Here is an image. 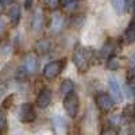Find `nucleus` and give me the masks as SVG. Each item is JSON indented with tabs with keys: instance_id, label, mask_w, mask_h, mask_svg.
Returning <instances> with one entry per match:
<instances>
[{
	"instance_id": "obj_1",
	"label": "nucleus",
	"mask_w": 135,
	"mask_h": 135,
	"mask_svg": "<svg viewBox=\"0 0 135 135\" xmlns=\"http://www.w3.org/2000/svg\"><path fill=\"white\" fill-rule=\"evenodd\" d=\"M73 62L80 73L88 72L93 62V49L92 47H83L77 46L73 53Z\"/></svg>"
},
{
	"instance_id": "obj_2",
	"label": "nucleus",
	"mask_w": 135,
	"mask_h": 135,
	"mask_svg": "<svg viewBox=\"0 0 135 135\" xmlns=\"http://www.w3.org/2000/svg\"><path fill=\"white\" fill-rule=\"evenodd\" d=\"M64 109L68 114V116L70 118H76L80 109V100L78 96L74 92H70L69 95H66L64 99Z\"/></svg>"
},
{
	"instance_id": "obj_3",
	"label": "nucleus",
	"mask_w": 135,
	"mask_h": 135,
	"mask_svg": "<svg viewBox=\"0 0 135 135\" xmlns=\"http://www.w3.org/2000/svg\"><path fill=\"white\" fill-rule=\"evenodd\" d=\"M65 66V61H51L43 68V77L47 80H54L55 77H58Z\"/></svg>"
},
{
	"instance_id": "obj_4",
	"label": "nucleus",
	"mask_w": 135,
	"mask_h": 135,
	"mask_svg": "<svg viewBox=\"0 0 135 135\" xmlns=\"http://www.w3.org/2000/svg\"><path fill=\"white\" fill-rule=\"evenodd\" d=\"M108 89H109V97L112 99L114 104L120 103L122 99H123V92H122V86L120 83L118 81V78L111 76L108 78Z\"/></svg>"
},
{
	"instance_id": "obj_5",
	"label": "nucleus",
	"mask_w": 135,
	"mask_h": 135,
	"mask_svg": "<svg viewBox=\"0 0 135 135\" xmlns=\"http://www.w3.org/2000/svg\"><path fill=\"white\" fill-rule=\"evenodd\" d=\"M19 120L22 123H32L34 120L37 119V114H35V109H34L32 104L30 103H25L22 104L19 108Z\"/></svg>"
},
{
	"instance_id": "obj_6",
	"label": "nucleus",
	"mask_w": 135,
	"mask_h": 135,
	"mask_svg": "<svg viewBox=\"0 0 135 135\" xmlns=\"http://www.w3.org/2000/svg\"><path fill=\"white\" fill-rule=\"evenodd\" d=\"M38 66H39V62H38V55L35 53H28L25 60H23V72L25 74H34L37 70H38Z\"/></svg>"
},
{
	"instance_id": "obj_7",
	"label": "nucleus",
	"mask_w": 135,
	"mask_h": 135,
	"mask_svg": "<svg viewBox=\"0 0 135 135\" xmlns=\"http://www.w3.org/2000/svg\"><path fill=\"white\" fill-rule=\"evenodd\" d=\"M95 101H96V105L99 107V109L101 112H109L112 108H114V101L109 97L108 93H97L96 97H95Z\"/></svg>"
},
{
	"instance_id": "obj_8",
	"label": "nucleus",
	"mask_w": 135,
	"mask_h": 135,
	"mask_svg": "<svg viewBox=\"0 0 135 135\" xmlns=\"http://www.w3.org/2000/svg\"><path fill=\"white\" fill-rule=\"evenodd\" d=\"M51 99H53V93L49 88H43L42 91L38 93L37 96V100H35V103L38 105V108H47L51 103Z\"/></svg>"
},
{
	"instance_id": "obj_9",
	"label": "nucleus",
	"mask_w": 135,
	"mask_h": 135,
	"mask_svg": "<svg viewBox=\"0 0 135 135\" xmlns=\"http://www.w3.org/2000/svg\"><path fill=\"white\" fill-rule=\"evenodd\" d=\"M115 51H116V42L114 39H107L105 43L103 45V47H101V58H109V57H114L115 55Z\"/></svg>"
},
{
	"instance_id": "obj_10",
	"label": "nucleus",
	"mask_w": 135,
	"mask_h": 135,
	"mask_svg": "<svg viewBox=\"0 0 135 135\" xmlns=\"http://www.w3.org/2000/svg\"><path fill=\"white\" fill-rule=\"evenodd\" d=\"M7 14H8V19L11 22V25L16 26L19 23V20H20V7H19V4L12 3V4L9 6Z\"/></svg>"
},
{
	"instance_id": "obj_11",
	"label": "nucleus",
	"mask_w": 135,
	"mask_h": 135,
	"mask_svg": "<svg viewBox=\"0 0 135 135\" xmlns=\"http://www.w3.org/2000/svg\"><path fill=\"white\" fill-rule=\"evenodd\" d=\"M43 26V14L41 9H37L32 15V19H31V30L34 32H38Z\"/></svg>"
},
{
	"instance_id": "obj_12",
	"label": "nucleus",
	"mask_w": 135,
	"mask_h": 135,
	"mask_svg": "<svg viewBox=\"0 0 135 135\" xmlns=\"http://www.w3.org/2000/svg\"><path fill=\"white\" fill-rule=\"evenodd\" d=\"M53 124H54V130L57 132V135H65L66 134V122L62 116L55 115L53 119Z\"/></svg>"
},
{
	"instance_id": "obj_13",
	"label": "nucleus",
	"mask_w": 135,
	"mask_h": 135,
	"mask_svg": "<svg viewBox=\"0 0 135 135\" xmlns=\"http://www.w3.org/2000/svg\"><path fill=\"white\" fill-rule=\"evenodd\" d=\"M64 27V18L60 14H54L51 16V22H50V28L53 32H60Z\"/></svg>"
},
{
	"instance_id": "obj_14",
	"label": "nucleus",
	"mask_w": 135,
	"mask_h": 135,
	"mask_svg": "<svg viewBox=\"0 0 135 135\" xmlns=\"http://www.w3.org/2000/svg\"><path fill=\"white\" fill-rule=\"evenodd\" d=\"M35 49H37V53H38V54L45 55V54H47V53L50 51L51 43H50L49 39H45V38H43V39H39L38 43H37V46H35Z\"/></svg>"
},
{
	"instance_id": "obj_15",
	"label": "nucleus",
	"mask_w": 135,
	"mask_h": 135,
	"mask_svg": "<svg viewBox=\"0 0 135 135\" xmlns=\"http://www.w3.org/2000/svg\"><path fill=\"white\" fill-rule=\"evenodd\" d=\"M73 89H74V83L73 80H69V78H66V80H64L60 85V91L64 96L66 95H69L70 92H73Z\"/></svg>"
},
{
	"instance_id": "obj_16",
	"label": "nucleus",
	"mask_w": 135,
	"mask_h": 135,
	"mask_svg": "<svg viewBox=\"0 0 135 135\" xmlns=\"http://www.w3.org/2000/svg\"><path fill=\"white\" fill-rule=\"evenodd\" d=\"M124 41L126 43H132L135 41V27H134V22L131 20L128 27L124 31Z\"/></svg>"
},
{
	"instance_id": "obj_17",
	"label": "nucleus",
	"mask_w": 135,
	"mask_h": 135,
	"mask_svg": "<svg viewBox=\"0 0 135 135\" xmlns=\"http://www.w3.org/2000/svg\"><path fill=\"white\" fill-rule=\"evenodd\" d=\"M124 122H126V118H124V115H123V114H114V115L109 118L111 126L115 127V128H118L119 126H122Z\"/></svg>"
},
{
	"instance_id": "obj_18",
	"label": "nucleus",
	"mask_w": 135,
	"mask_h": 135,
	"mask_svg": "<svg viewBox=\"0 0 135 135\" xmlns=\"http://www.w3.org/2000/svg\"><path fill=\"white\" fill-rule=\"evenodd\" d=\"M111 3L118 14H123L127 9V0H111Z\"/></svg>"
},
{
	"instance_id": "obj_19",
	"label": "nucleus",
	"mask_w": 135,
	"mask_h": 135,
	"mask_svg": "<svg viewBox=\"0 0 135 135\" xmlns=\"http://www.w3.org/2000/svg\"><path fill=\"white\" fill-rule=\"evenodd\" d=\"M120 66H122V62H120V60L116 57V55H114V57H109V58L107 60V68H108L109 70H118Z\"/></svg>"
},
{
	"instance_id": "obj_20",
	"label": "nucleus",
	"mask_w": 135,
	"mask_h": 135,
	"mask_svg": "<svg viewBox=\"0 0 135 135\" xmlns=\"http://www.w3.org/2000/svg\"><path fill=\"white\" fill-rule=\"evenodd\" d=\"M60 4L68 9V11H72L74 8H77V4H78V0H60Z\"/></svg>"
},
{
	"instance_id": "obj_21",
	"label": "nucleus",
	"mask_w": 135,
	"mask_h": 135,
	"mask_svg": "<svg viewBox=\"0 0 135 135\" xmlns=\"http://www.w3.org/2000/svg\"><path fill=\"white\" fill-rule=\"evenodd\" d=\"M7 130V115L3 111V108H0V134L4 132Z\"/></svg>"
},
{
	"instance_id": "obj_22",
	"label": "nucleus",
	"mask_w": 135,
	"mask_h": 135,
	"mask_svg": "<svg viewBox=\"0 0 135 135\" xmlns=\"http://www.w3.org/2000/svg\"><path fill=\"white\" fill-rule=\"evenodd\" d=\"M101 135H119V130L112 126H107L101 130Z\"/></svg>"
},
{
	"instance_id": "obj_23",
	"label": "nucleus",
	"mask_w": 135,
	"mask_h": 135,
	"mask_svg": "<svg viewBox=\"0 0 135 135\" xmlns=\"http://www.w3.org/2000/svg\"><path fill=\"white\" fill-rule=\"evenodd\" d=\"M14 99H15V95H9V96H7L6 99H4V101H3V108H6V109H8V108H11L14 105Z\"/></svg>"
},
{
	"instance_id": "obj_24",
	"label": "nucleus",
	"mask_w": 135,
	"mask_h": 135,
	"mask_svg": "<svg viewBox=\"0 0 135 135\" xmlns=\"http://www.w3.org/2000/svg\"><path fill=\"white\" fill-rule=\"evenodd\" d=\"M45 3H46V7L49 9H57L60 7V0H45Z\"/></svg>"
},
{
	"instance_id": "obj_25",
	"label": "nucleus",
	"mask_w": 135,
	"mask_h": 135,
	"mask_svg": "<svg viewBox=\"0 0 135 135\" xmlns=\"http://www.w3.org/2000/svg\"><path fill=\"white\" fill-rule=\"evenodd\" d=\"M9 51H11V45H9L8 41H6L3 43V46H0V54L2 55H8Z\"/></svg>"
},
{
	"instance_id": "obj_26",
	"label": "nucleus",
	"mask_w": 135,
	"mask_h": 135,
	"mask_svg": "<svg viewBox=\"0 0 135 135\" xmlns=\"http://www.w3.org/2000/svg\"><path fill=\"white\" fill-rule=\"evenodd\" d=\"M6 89H7V84H4V83H0V97H2V96L4 95Z\"/></svg>"
},
{
	"instance_id": "obj_27",
	"label": "nucleus",
	"mask_w": 135,
	"mask_h": 135,
	"mask_svg": "<svg viewBox=\"0 0 135 135\" xmlns=\"http://www.w3.org/2000/svg\"><path fill=\"white\" fill-rule=\"evenodd\" d=\"M26 8H30L31 7V4H32V0H26Z\"/></svg>"
},
{
	"instance_id": "obj_28",
	"label": "nucleus",
	"mask_w": 135,
	"mask_h": 135,
	"mask_svg": "<svg viewBox=\"0 0 135 135\" xmlns=\"http://www.w3.org/2000/svg\"><path fill=\"white\" fill-rule=\"evenodd\" d=\"M3 28H4V23H3V20L0 19V32L3 31Z\"/></svg>"
},
{
	"instance_id": "obj_29",
	"label": "nucleus",
	"mask_w": 135,
	"mask_h": 135,
	"mask_svg": "<svg viewBox=\"0 0 135 135\" xmlns=\"http://www.w3.org/2000/svg\"><path fill=\"white\" fill-rule=\"evenodd\" d=\"M3 2V4H6V3H14V0H2Z\"/></svg>"
},
{
	"instance_id": "obj_30",
	"label": "nucleus",
	"mask_w": 135,
	"mask_h": 135,
	"mask_svg": "<svg viewBox=\"0 0 135 135\" xmlns=\"http://www.w3.org/2000/svg\"><path fill=\"white\" fill-rule=\"evenodd\" d=\"M3 7H4V4H3L2 0H0V9H3Z\"/></svg>"
}]
</instances>
